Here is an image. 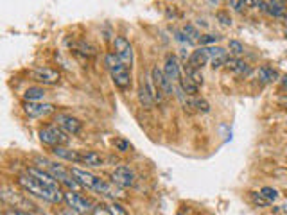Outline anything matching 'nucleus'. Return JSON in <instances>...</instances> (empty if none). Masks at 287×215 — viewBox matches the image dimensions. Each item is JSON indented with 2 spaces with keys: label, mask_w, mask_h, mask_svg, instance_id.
<instances>
[{
  "label": "nucleus",
  "mask_w": 287,
  "mask_h": 215,
  "mask_svg": "<svg viewBox=\"0 0 287 215\" xmlns=\"http://www.w3.org/2000/svg\"><path fill=\"white\" fill-rule=\"evenodd\" d=\"M54 122H56V126L61 127V129L67 133V135H72V137L79 135V133H81V129H83V122L79 120V119H76V117H70V115H63V113L56 115Z\"/></svg>",
  "instance_id": "8"
},
{
  "label": "nucleus",
  "mask_w": 287,
  "mask_h": 215,
  "mask_svg": "<svg viewBox=\"0 0 287 215\" xmlns=\"http://www.w3.org/2000/svg\"><path fill=\"white\" fill-rule=\"evenodd\" d=\"M74 47L78 48L79 52H83V54H86V56H95V48L92 47V45H88V43H76Z\"/></svg>",
  "instance_id": "31"
},
{
  "label": "nucleus",
  "mask_w": 287,
  "mask_h": 215,
  "mask_svg": "<svg viewBox=\"0 0 287 215\" xmlns=\"http://www.w3.org/2000/svg\"><path fill=\"white\" fill-rule=\"evenodd\" d=\"M215 18H217V20H219L223 25H226V27L232 25V18H230V15L226 13V11H219V13L215 15Z\"/></svg>",
  "instance_id": "34"
},
{
  "label": "nucleus",
  "mask_w": 287,
  "mask_h": 215,
  "mask_svg": "<svg viewBox=\"0 0 287 215\" xmlns=\"http://www.w3.org/2000/svg\"><path fill=\"white\" fill-rule=\"evenodd\" d=\"M108 212H110V215H128L124 206L117 203V201H111L110 205H108Z\"/></svg>",
  "instance_id": "27"
},
{
  "label": "nucleus",
  "mask_w": 287,
  "mask_h": 215,
  "mask_svg": "<svg viewBox=\"0 0 287 215\" xmlns=\"http://www.w3.org/2000/svg\"><path fill=\"white\" fill-rule=\"evenodd\" d=\"M104 63H106V67H108V70H110V75H111V79H113L115 86L119 90H122V92L130 90L131 88V69L130 67H126L115 52L106 54Z\"/></svg>",
  "instance_id": "2"
},
{
  "label": "nucleus",
  "mask_w": 287,
  "mask_h": 215,
  "mask_svg": "<svg viewBox=\"0 0 287 215\" xmlns=\"http://www.w3.org/2000/svg\"><path fill=\"white\" fill-rule=\"evenodd\" d=\"M163 72H165V75H167V79L171 81L172 84L178 83V81L182 79V67H180V63H178V58H176V56L169 54L167 58H165Z\"/></svg>",
  "instance_id": "12"
},
{
  "label": "nucleus",
  "mask_w": 287,
  "mask_h": 215,
  "mask_svg": "<svg viewBox=\"0 0 287 215\" xmlns=\"http://www.w3.org/2000/svg\"><path fill=\"white\" fill-rule=\"evenodd\" d=\"M172 32H174V38H176L178 42H182V43H194L190 38L185 34L183 31H178V29H172Z\"/></svg>",
  "instance_id": "35"
},
{
  "label": "nucleus",
  "mask_w": 287,
  "mask_h": 215,
  "mask_svg": "<svg viewBox=\"0 0 287 215\" xmlns=\"http://www.w3.org/2000/svg\"><path fill=\"white\" fill-rule=\"evenodd\" d=\"M111 181H113L115 185L122 187V189H131V187H135L136 185V176L128 165H120V167L115 168L113 174H111Z\"/></svg>",
  "instance_id": "6"
},
{
  "label": "nucleus",
  "mask_w": 287,
  "mask_h": 215,
  "mask_svg": "<svg viewBox=\"0 0 287 215\" xmlns=\"http://www.w3.org/2000/svg\"><path fill=\"white\" fill-rule=\"evenodd\" d=\"M47 170L51 174H52L54 178L59 181L61 185H65L68 190H76L78 187H81V185L74 179V176H72V172L70 170H67V168L63 167V165H57V163H51V162H47Z\"/></svg>",
  "instance_id": "4"
},
{
  "label": "nucleus",
  "mask_w": 287,
  "mask_h": 215,
  "mask_svg": "<svg viewBox=\"0 0 287 215\" xmlns=\"http://www.w3.org/2000/svg\"><path fill=\"white\" fill-rule=\"evenodd\" d=\"M228 48H230V52L234 54L235 58H239V56H242V54H244V45H242L240 42H237V40H230Z\"/></svg>",
  "instance_id": "24"
},
{
  "label": "nucleus",
  "mask_w": 287,
  "mask_h": 215,
  "mask_svg": "<svg viewBox=\"0 0 287 215\" xmlns=\"http://www.w3.org/2000/svg\"><path fill=\"white\" fill-rule=\"evenodd\" d=\"M251 201H253L257 206H262V208H266V206L271 205V203H269L262 194H259V192H251Z\"/></svg>",
  "instance_id": "28"
},
{
  "label": "nucleus",
  "mask_w": 287,
  "mask_h": 215,
  "mask_svg": "<svg viewBox=\"0 0 287 215\" xmlns=\"http://www.w3.org/2000/svg\"><path fill=\"white\" fill-rule=\"evenodd\" d=\"M32 79L38 81L42 84H47V86H54V84L59 83V72L54 69H49V67H38V69L32 70Z\"/></svg>",
  "instance_id": "9"
},
{
  "label": "nucleus",
  "mask_w": 287,
  "mask_h": 215,
  "mask_svg": "<svg viewBox=\"0 0 287 215\" xmlns=\"http://www.w3.org/2000/svg\"><path fill=\"white\" fill-rule=\"evenodd\" d=\"M138 100H140L142 108H146V110H151L153 106L157 104L155 99H153V95L149 94V90H147L146 83L140 84V88H138Z\"/></svg>",
  "instance_id": "20"
},
{
  "label": "nucleus",
  "mask_w": 287,
  "mask_h": 215,
  "mask_svg": "<svg viewBox=\"0 0 287 215\" xmlns=\"http://www.w3.org/2000/svg\"><path fill=\"white\" fill-rule=\"evenodd\" d=\"M113 47H115V54L119 56V59L126 67H130L133 65L135 61V52H133V47H131V43L126 40L124 36H115L113 40Z\"/></svg>",
  "instance_id": "5"
},
{
  "label": "nucleus",
  "mask_w": 287,
  "mask_h": 215,
  "mask_svg": "<svg viewBox=\"0 0 287 215\" xmlns=\"http://www.w3.org/2000/svg\"><path fill=\"white\" fill-rule=\"evenodd\" d=\"M65 201H67L68 208H72V212H78V214H90L92 212V203L74 190L65 194Z\"/></svg>",
  "instance_id": "7"
},
{
  "label": "nucleus",
  "mask_w": 287,
  "mask_h": 215,
  "mask_svg": "<svg viewBox=\"0 0 287 215\" xmlns=\"http://www.w3.org/2000/svg\"><path fill=\"white\" fill-rule=\"evenodd\" d=\"M45 90L40 88V86H31V88H27L24 92V100L27 102H40V100L45 99Z\"/></svg>",
  "instance_id": "19"
},
{
  "label": "nucleus",
  "mask_w": 287,
  "mask_h": 215,
  "mask_svg": "<svg viewBox=\"0 0 287 215\" xmlns=\"http://www.w3.org/2000/svg\"><path fill=\"white\" fill-rule=\"evenodd\" d=\"M261 194L266 197L269 203H275V201H278V197H280V194H278L277 189H273V187H264V189L261 190Z\"/></svg>",
  "instance_id": "23"
},
{
  "label": "nucleus",
  "mask_w": 287,
  "mask_h": 215,
  "mask_svg": "<svg viewBox=\"0 0 287 215\" xmlns=\"http://www.w3.org/2000/svg\"><path fill=\"white\" fill-rule=\"evenodd\" d=\"M277 214H287V203L286 205H282V206H278Z\"/></svg>",
  "instance_id": "40"
},
{
  "label": "nucleus",
  "mask_w": 287,
  "mask_h": 215,
  "mask_svg": "<svg viewBox=\"0 0 287 215\" xmlns=\"http://www.w3.org/2000/svg\"><path fill=\"white\" fill-rule=\"evenodd\" d=\"M278 102H280V104H282L284 108H286V110H287V94H286V95H282V97L278 99Z\"/></svg>",
  "instance_id": "39"
},
{
  "label": "nucleus",
  "mask_w": 287,
  "mask_h": 215,
  "mask_svg": "<svg viewBox=\"0 0 287 215\" xmlns=\"http://www.w3.org/2000/svg\"><path fill=\"white\" fill-rule=\"evenodd\" d=\"M178 215H185V214H182V212H180V214H178Z\"/></svg>",
  "instance_id": "43"
},
{
  "label": "nucleus",
  "mask_w": 287,
  "mask_h": 215,
  "mask_svg": "<svg viewBox=\"0 0 287 215\" xmlns=\"http://www.w3.org/2000/svg\"><path fill=\"white\" fill-rule=\"evenodd\" d=\"M24 111L26 115L32 117V119H42V117L51 115L54 111L52 104H47V102H24Z\"/></svg>",
  "instance_id": "10"
},
{
  "label": "nucleus",
  "mask_w": 287,
  "mask_h": 215,
  "mask_svg": "<svg viewBox=\"0 0 287 215\" xmlns=\"http://www.w3.org/2000/svg\"><path fill=\"white\" fill-rule=\"evenodd\" d=\"M219 40L221 36H217V34H205L199 38V43H201V47H210V45H215Z\"/></svg>",
  "instance_id": "26"
},
{
  "label": "nucleus",
  "mask_w": 287,
  "mask_h": 215,
  "mask_svg": "<svg viewBox=\"0 0 287 215\" xmlns=\"http://www.w3.org/2000/svg\"><path fill=\"white\" fill-rule=\"evenodd\" d=\"M180 86H182V88L185 90L188 95H192V97H196V95H198L199 86L194 83V81L188 77V75H182V79H180Z\"/></svg>",
  "instance_id": "21"
},
{
  "label": "nucleus",
  "mask_w": 287,
  "mask_h": 215,
  "mask_svg": "<svg viewBox=\"0 0 287 215\" xmlns=\"http://www.w3.org/2000/svg\"><path fill=\"white\" fill-rule=\"evenodd\" d=\"M257 75H259V81L264 84H269V83H275V81H278V72L273 67H269V65H264V67H261L259 69V72H257Z\"/></svg>",
  "instance_id": "17"
},
{
  "label": "nucleus",
  "mask_w": 287,
  "mask_h": 215,
  "mask_svg": "<svg viewBox=\"0 0 287 215\" xmlns=\"http://www.w3.org/2000/svg\"><path fill=\"white\" fill-rule=\"evenodd\" d=\"M144 83H146L147 90H149V94L153 95V99H155V102H157V104H162L163 99H165V94H163L162 90H160V88L157 86V84H155V81H153V77H151V73L147 75Z\"/></svg>",
  "instance_id": "18"
},
{
  "label": "nucleus",
  "mask_w": 287,
  "mask_h": 215,
  "mask_svg": "<svg viewBox=\"0 0 287 215\" xmlns=\"http://www.w3.org/2000/svg\"><path fill=\"white\" fill-rule=\"evenodd\" d=\"M209 54H207V50H205V47L198 48V50H194L192 54H190V58H188L187 65L190 67V69H196V70H201L205 67V65L209 63Z\"/></svg>",
  "instance_id": "14"
},
{
  "label": "nucleus",
  "mask_w": 287,
  "mask_h": 215,
  "mask_svg": "<svg viewBox=\"0 0 287 215\" xmlns=\"http://www.w3.org/2000/svg\"><path fill=\"white\" fill-rule=\"evenodd\" d=\"M113 145H115V149H117V151H120V152H128V151H130V142H128V140H124V138H115Z\"/></svg>",
  "instance_id": "32"
},
{
  "label": "nucleus",
  "mask_w": 287,
  "mask_h": 215,
  "mask_svg": "<svg viewBox=\"0 0 287 215\" xmlns=\"http://www.w3.org/2000/svg\"><path fill=\"white\" fill-rule=\"evenodd\" d=\"M183 32H185V34H187L188 38H190V40H192V42H198L199 38V31L198 29H196V27L194 25H190V24H187V25L183 27Z\"/></svg>",
  "instance_id": "29"
},
{
  "label": "nucleus",
  "mask_w": 287,
  "mask_h": 215,
  "mask_svg": "<svg viewBox=\"0 0 287 215\" xmlns=\"http://www.w3.org/2000/svg\"><path fill=\"white\" fill-rule=\"evenodd\" d=\"M207 54H209L210 59L221 58V56H226V50L223 47H215V45H210V47H205Z\"/></svg>",
  "instance_id": "25"
},
{
  "label": "nucleus",
  "mask_w": 287,
  "mask_h": 215,
  "mask_svg": "<svg viewBox=\"0 0 287 215\" xmlns=\"http://www.w3.org/2000/svg\"><path fill=\"white\" fill-rule=\"evenodd\" d=\"M40 140L42 143L54 149L57 145H65L68 142V137L59 126H43L40 129Z\"/></svg>",
  "instance_id": "3"
},
{
  "label": "nucleus",
  "mask_w": 287,
  "mask_h": 215,
  "mask_svg": "<svg viewBox=\"0 0 287 215\" xmlns=\"http://www.w3.org/2000/svg\"><path fill=\"white\" fill-rule=\"evenodd\" d=\"M27 172L31 174V176H34L38 181H42L43 185L51 187V189H59V181H57V179L54 178V176L49 172V170H47V172H43V170H40V168H36V167H29V168H27Z\"/></svg>",
  "instance_id": "13"
},
{
  "label": "nucleus",
  "mask_w": 287,
  "mask_h": 215,
  "mask_svg": "<svg viewBox=\"0 0 287 215\" xmlns=\"http://www.w3.org/2000/svg\"><path fill=\"white\" fill-rule=\"evenodd\" d=\"M79 152H81V163L86 165V167H101L104 163V160H103V156H101L99 152L95 151H79Z\"/></svg>",
  "instance_id": "16"
},
{
  "label": "nucleus",
  "mask_w": 287,
  "mask_h": 215,
  "mask_svg": "<svg viewBox=\"0 0 287 215\" xmlns=\"http://www.w3.org/2000/svg\"><path fill=\"white\" fill-rule=\"evenodd\" d=\"M280 84H282L284 90H287V75H284V77L280 79Z\"/></svg>",
  "instance_id": "41"
},
{
  "label": "nucleus",
  "mask_w": 287,
  "mask_h": 215,
  "mask_svg": "<svg viewBox=\"0 0 287 215\" xmlns=\"http://www.w3.org/2000/svg\"><path fill=\"white\" fill-rule=\"evenodd\" d=\"M5 215H32L29 212H22V210H15V208H9V210L4 212Z\"/></svg>",
  "instance_id": "37"
},
{
  "label": "nucleus",
  "mask_w": 287,
  "mask_h": 215,
  "mask_svg": "<svg viewBox=\"0 0 287 215\" xmlns=\"http://www.w3.org/2000/svg\"><path fill=\"white\" fill-rule=\"evenodd\" d=\"M57 215H74V214H72V210H61Z\"/></svg>",
  "instance_id": "42"
},
{
  "label": "nucleus",
  "mask_w": 287,
  "mask_h": 215,
  "mask_svg": "<svg viewBox=\"0 0 287 215\" xmlns=\"http://www.w3.org/2000/svg\"><path fill=\"white\" fill-rule=\"evenodd\" d=\"M194 108L198 111H203V113H209L210 104L205 99H199V97H194Z\"/></svg>",
  "instance_id": "30"
},
{
  "label": "nucleus",
  "mask_w": 287,
  "mask_h": 215,
  "mask_svg": "<svg viewBox=\"0 0 287 215\" xmlns=\"http://www.w3.org/2000/svg\"><path fill=\"white\" fill-rule=\"evenodd\" d=\"M226 61H228V54H226V56H221V58L212 59V67H214V69H221V67H226Z\"/></svg>",
  "instance_id": "36"
},
{
  "label": "nucleus",
  "mask_w": 287,
  "mask_h": 215,
  "mask_svg": "<svg viewBox=\"0 0 287 215\" xmlns=\"http://www.w3.org/2000/svg\"><path fill=\"white\" fill-rule=\"evenodd\" d=\"M151 77H153V81H155V84H157L158 88L162 90L163 94H165V95H174L176 88H174V84H172L171 81L167 79V75H165L163 69L153 67V70H151Z\"/></svg>",
  "instance_id": "11"
},
{
  "label": "nucleus",
  "mask_w": 287,
  "mask_h": 215,
  "mask_svg": "<svg viewBox=\"0 0 287 215\" xmlns=\"http://www.w3.org/2000/svg\"><path fill=\"white\" fill-rule=\"evenodd\" d=\"M273 5H286V0H267Z\"/></svg>",
  "instance_id": "38"
},
{
  "label": "nucleus",
  "mask_w": 287,
  "mask_h": 215,
  "mask_svg": "<svg viewBox=\"0 0 287 215\" xmlns=\"http://www.w3.org/2000/svg\"><path fill=\"white\" fill-rule=\"evenodd\" d=\"M18 185L31 195H36V197L47 201V203H52V205L65 201V194L61 192V189H51L47 185H43L42 181H38L29 172L24 174V176H18Z\"/></svg>",
  "instance_id": "1"
},
{
  "label": "nucleus",
  "mask_w": 287,
  "mask_h": 215,
  "mask_svg": "<svg viewBox=\"0 0 287 215\" xmlns=\"http://www.w3.org/2000/svg\"><path fill=\"white\" fill-rule=\"evenodd\" d=\"M230 7L235 11V13H242L246 9L244 0H230Z\"/></svg>",
  "instance_id": "33"
},
{
  "label": "nucleus",
  "mask_w": 287,
  "mask_h": 215,
  "mask_svg": "<svg viewBox=\"0 0 287 215\" xmlns=\"http://www.w3.org/2000/svg\"><path fill=\"white\" fill-rule=\"evenodd\" d=\"M4 215H5V214H4Z\"/></svg>",
  "instance_id": "44"
},
{
  "label": "nucleus",
  "mask_w": 287,
  "mask_h": 215,
  "mask_svg": "<svg viewBox=\"0 0 287 215\" xmlns=\"http://www.w3.org/2000/svg\"><path fill=\"white\" fill-rule=\"evenodd\" d=\"M52 152L57 158L61 160H67L70 163H81V152L79 151H72V149H67L65 145H57L52 149Z\"/></svg>",
  "instance_id": "15"
},
{
  "label": "nucleus",
  "mask_w": 287,
  "mask_h": 215,
  "mask_svg": "<svg viewBox=\"0 0 287 215\" xmlns=\"http://www.w3.org/2000/svg\"><path fill=\"white\" fill-rule=\"evenodd\" d=\"M185 75H188V77L192 79V81L198 84V86H201V84H203V73H201V70L190 69L188 65H185Z\"/></svg>",
  "instance_id": "22"
}]
</instances>
